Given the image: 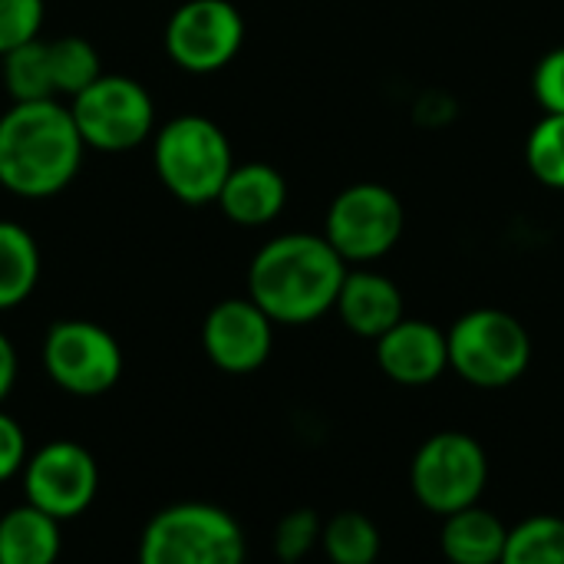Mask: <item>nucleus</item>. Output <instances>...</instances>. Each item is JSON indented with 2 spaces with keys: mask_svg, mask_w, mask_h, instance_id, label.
<instances>
[{
  "mask_svg": "<svg viewBox=\"0 0 564 564\" xmlns=\"http://www.w3.org/2000/svg\"><path fill=\"white\" fill-rule=\"evenodd\" d=\"M347 271L350 264L324 235H278L261 245L248 264V297L274 324H314L334 311Z\"/></svg>",
  "mask_w": 564,
  "mask_h": 564,
  "instance_id": "nucleus-1",
  "label": "nucleus"
},
{
  "mask_svg": "<svg viewBox=\"0 0 564 564\" xmlns=\"http://www.w3.org/2000/svg\"><path fill=\"white\" fill-rule=\"evenodd\" d=\"M86 142L69 106L56 99L13 102L0 116V188L17 198H53L83 169Z\"/></svg>",
  "mask_w": 564,
  "mask_h": 564,
  "instance_id": "nucleus-2",
  "label": "nucleus"
},
{
  "mask_svg": "<svg viewBox=\"0 0 564 564\" xmlns=\"http://www.w3.org/2000/svg\"><path fill=\"white\" fill-rule=\"evenodd\" d=\"M152 165L172 198L182 205H208L218 202V192L235 169V152L218 122L185 112L155 129Z\"/></svg>",
  "mask_w": 564,
  "mask_h": 564,
  "instance_id": "nucleus-3",
  "label": "nucleus"
},
{
  "mask_svg": "<svg viewBox=\"0 0 564 564\" xmlns=\"http://www.w3.org/2000/svg\"><path fill=\"white\" fill-rule=\"evenodd\" d=\"M238 519L212 502H175L155 512L139 539V564H245Z\"/></svg>",
  "mask_w": 564,
  "mask_h": 564,
  "instance_id": "nucleus-4",
  "label": "nucleus"
},
{
  "mask_svg": "<svg viewBox=\"0 0 564 564\" xmlns=\"http://www.w3.org/2000/svg\"><path fill=\"white\" fill-rule=\"evenodd\" d=\"M449 370L476 390H506L532 364V337L519 317L499 307L466 311L449 330Z\"/></svg>",
  "mask_w": 564,
  "mask_h": 564,
  "instance_id": "nucleus-5",
  "label": "nucleus"
},
{
  "mask_svg": "<svg viewBox=\"0 0 564 564\" xmlns=\"http://www.w3.org/2000/svg\"><path fill=\"white\" fill-rule=\"evenodd\" d=\"M410 486L426 512L446 519L479 506L489 486V456L476 436L443 430L416 449L410 463Z\"/></svg>",
  "mask_w": 564,
  "mask_h": 564,
  "instance_id": "nucleus-6",
  "label": "nucleus"
},
{
  "mask_svg": "<svg viewBox=\"0 0 564 564\" xmlns=\"http://www.w3.org/2000/svg\"><path fill=\"white\" fill-rule=\"evenodd\" d=\"M69 112L86 149L96 152H129L155 135L152 93L122 73H102L89 89L73 96Z\"/></svg>",
  "mask_w": 564,
  "mask_h": 564,
  "instance_id": "nucleus-7",
  "label": "nucleus"
},
{
  "mask_svg": "<svg viewBox=\"0 0 564 564\" xmlns=\"http://www.w3.org/2000/svg\"><path fill=\"white\" fill-rule=\"evenodd\" d=\"M403 225L406 212L393 188L380 182H357L334 195L324 218V238L347 264H370L397 248Z\"/></svg>",
  "mask_w": 564,
  "mask_h": 564,
  "instance_id": "nucleus-8",
  "label": "nucleus"
},
{
  "mask_svg": "<svg viewBox=\"0 0 564 564\" xmlns=\"http://www.w3.org/2000/svg\"><path fill=\"white\" fill-rule=\"evenodd\" d=\"M46 377L69 397H102L109 393L126 367L119 340L96 321L66 317L56 321L40 347Z\"/></svg>",
  "mask_w": 564,
  "mask_h": 564,
  "instance_id": "nucleus-9",
  "label": "nucleus"
},
{
  "mask_svg": "<svg viewBox=\"0 0 564 564\" xmlns=\"http://www.w3.org/2000/svg\"><path fill=\"white\" fill-rule=\"evenodd\" d=\"M23 496L56 522H73L89 512L99 496V463L73 440L40 446L23 466Z\"/></svg>",
  "mask_w": 564,
  "mask_h": 564,
  "instance_id": "nucleus-10",
  "label": "nucleus"
},
{
  "mask_svg": "<svg viewBox=\"0 0 564 564\" xmlns=\"http://www.w3.org/2000/svg\"><path fill=\"white\" fill-rule=\"evenodd\" d=\"M245 43V17L231 0H185L165 23L169 59L195 76L225 69Z\"/></svg>",
  "mask_w": 564,
  "mask_h": 564,
  "instance_id": "nucleus-11",
  "label": "nucleus"
},
{
  "mask_svg": "<svg viewBox=\"0 0 564 564\" xmlns=\"http://www.w3.org/2000/svg\"><path fill=\"white\" fill-rule=\"evenodd\" d=\"M274 327L278 324L251 297H228L205 314L202 350L221 373L245 377L268 364Z\"/></svg>",
  "mask_w": 564,
  "mask_h": 564,
  "instance_id": "nucleus-12",
  "label": "nucleus"
},
{
  "mask_svg": "<svg viewBox=\"0 0 564 564\" xmlns=\"http://www.w3.org/2000/svg\"><path fill=\"white\" fill-rule=\"evenodd\" d=\"M377 344V367L400 387H430L449 370V340L430 321L403 317Z\"/></svg>",
  "mask_w": 564,
  "mask_h": 564,
  "instance_id": "nucleus-13",
  "label": "nucleus"
},
{
  "mask_svg": "<svg viewBox=\"0 0 564 564\" xmlns=\"http://www.w3.org/2000/svg\"><path fill=\"white\" fill-rule=\"evenodd\" d=\"M334 311L340 314L350 334L367 337V340H380L390 327H397L406 317L400 288L387 274L370 271V268L347 271Z\"/></svg>",
  "mask_w": 564,
  "mask_h": 564,
  "instance_id": "nucleus-14",
  "label": "nucleus"
},
{
  "mask_svg": "<svg viewBox=\"0 0 564 564\" xmlns=\"http://www.w3.org/2000/svg\"><path fill=\"white\" fill-rule=\"evenodd\" d=\"M288 205V182L268 162L235 165L218 192V208L228 221L241 228L271 225Z\"/></svg>",
  "mask_w": 564,
  "mask_h": 564,
  "instance_id": "nucleus-15",
  "label": "nucleus"
},
{
  "mask_svg": "<svg viewBox=\"0 0 564 564\" xmlns=\"http://www.w3.org/2000/svg\"><path fill=\"white\" fill-rule=\"evenodd\" d=\"M506 542L509 525L482 506H469L443 519L440 549L449 564H502Z\"/></svg>",
  "mask_w": 564,
  "mask_h": 564,
  "instance_id": "nucleus-16",
  "label": "nucleus"
},
{
  "mask_svg": "<svg viewBox=\"0 0 564 564\" xmlns=\"http://www.w3.org/2000/svg\"><path fill=\"white\" fill-rule=\"evenodd\" d=\"M63 552V522L20 502L0 516V564H56Z\"/></svg>",
  "mask_w": 564,
  "mask_h": 564,
  "instance_id": "nucleus-17",
  "label": "nucleus"
},
{
  "mask_svg": "<svg viewBox=\"0 0 564 564\" xmlns=\"http://www.w3.org/2000/svg\"><path fill=\"white\" fill-rule=\"evenodd\" d=\"M40 284V245L17 225L0 221V314L20 307Z\"/></svg>",
  "mask_w": 564,
  "mask_h": 564,
  "instance_id": "nucleus-18",
  "label": "nucleus"
},
{
  "mask_svg": "<svg viewBox=\"0 0 564 564\" xmlns=\"http://www.w3.org/2000/svg\"><path fill=\"white\" fill-rule=\"evenodd\" d=\"M321 549L330 564H377L383 552V539L370 516L344 509L324 522Z\"/></svg>",
  "mask_w": 564,
  "mask_h": 564,
  "instance_id": "nucleus-19",
  "label": "nucleus"
},
{
  "mask_svg": "<svg viewBox=\"0 0 564 564\" xmlns=\"http://www.w3.org/2000/svg\"><path fill=\"white\" fill-rule=\"evenodd\" d=\"M0 59H3V86H7L13 102L56 99L53 73H50V53H46L43 40H30Z\"/></svg>",
  "mask_w": 564,
  "mask_h": 564,
  "instance_id": "nucleus-20",
  "label": "nucleus"
},
{
  "mask_svg": "<svg viewBox=\"0 0 564 564\" xmlns=\"http://www.w3.org/2000/svg\"><path fill=\"white\" fill-rule=\"evenodd\" d=\"M502 564H564V516H529L512 525Z\"/></svg>",
  "mask_w": 564,
  "mask_h": 564,
  "instance_id": "nucleus-21",
  "label": "nucleus"
},
{
  "mask_svg": "<svg viewBox=\"0 0 564 564\" xmlns=\"http://www.w3.org/2000/svg\"><path fill=\"white\" fill-rule=\"evenodd\" d=\"M46 53H50V73H53L56 96L73 99L102 76L99 53L83 36H56V40L46 43Z\"/></svg>",
  "mask_w": 564,
  "mask_h": 564,
  "instance_id": "nucleus-22",
  "label": "nucleus"
},
{
  "mask_svg": "<svg viewBox=\"0 0 564 564\" xmlns=\"http://www.w3.org/2000/svg\"><path fill=\"white\" fill-rule=\"evenodd\" d=\"M525 165L542 185L564 192V116L545 112L532 126L525 139Z\"/></svg>",
  "mask_w": 564,
  "mask_h": 564,
  "instance_id": "nucleus-23",
  "label": "nucleus"
},
{
  "mask_svg": "<svg viewBox=\"0 0 564 564\" xmlns=\"http://www.w3.org/2000/svg\"><path fill=\"white\" fill-rule=\"evenodd\" d=\"M324 519L314 509H294L274 525V555L281 564H301L314 549H321Z\"/></svg>",
  "mask_w": 564,
  "mask_h": 564,
  "instance_id": "nucleus-24",
  "label": "nucleus"
},
{
  "mask_svg": "<svg viewBox=\"0 0 564 564\" xmlns=\"http://www.w3.org/2000/svg\"><path fill=\"white\" fill-rule=\"evenodd\" d=\"M46 0H0V56L40 40Z\"/></svg>",
  "mask_w": 564,
  "mask_h": 564,
  "instance_id": "nucleus-25",
  "label": "nucleus"
},
{
  "mask_svg": "<svg viewBox=\"0 0 564 564\" xmlns=\"http://www.w3.org/2000/svg\"><path fill=\"white\" fill-rule=\"evenodd\" d=\"M532 93L545 112L564 116V46L549 50L539 59V66L532 73Z\"/></svg>",
  "mask_w": 564,
  "mask_h": 564,
  "instance_id": "nucleus-26",
  "label": "nucleus"
},
{
  "mask_svg": "<svg viewBox=\"0 0 564 564\" xmlns=\"http://www.w3.org/2000/svg\"><path fill=\"white\" fill-rule=\"evenodd\" d=\"M26 459H30V446H26L23 426L10 413L0 410V486L17 479L23 473Z\"/></svg>",
  "mask_w": 564,
  "mask_h": 564,
  "instance_id": "nucleus-27",
  "label": "nucleus"
},
{
  "mask_svg": "<svg viewBox=\"0 0 564 564\" xmlns=\"http://www.w3.org/2000/svg\"><path fill=\"white\" fill-rule=\"evenodd\" d=\"M17 373H20L17 347H13V344H10V337L0 330V403L13 393V387H17Z\"/></svg>",
  "mask_w": 564,
  "mask_h": 564,
  "instance_id": "nucleus-28",
  "label": "nucleus"
},
{
  "mask_svg": "<svg viewBox=\"0 0 564 564\" xmlns=\"http://www.w3.org/2000/svg\"><path fill=\"white\" fill-rule=\"evenodd\" d=\"M0 116H3V109H0Z\"/></svg>",
  "mask_w": 564,
  "mask_h": 564,
  "instance_id": "nucleus-29",
  "label": "nucleus"
}]
</instances>
